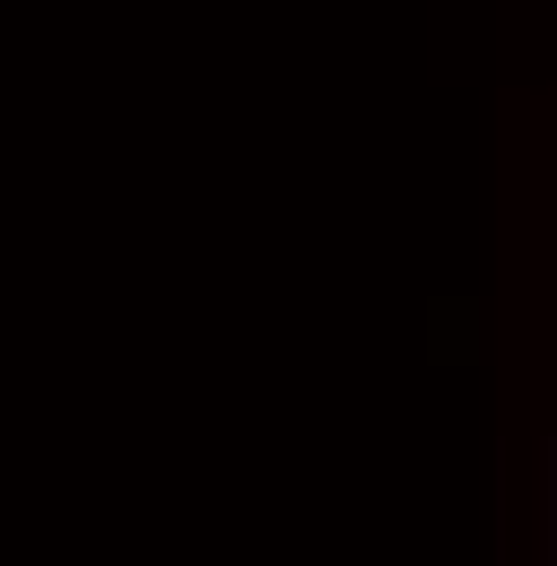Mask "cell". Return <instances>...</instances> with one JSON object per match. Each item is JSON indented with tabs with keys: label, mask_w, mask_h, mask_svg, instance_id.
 Instances as JSON below:
<instances>
[{
	"label": "cell",
	"mask_w": 557,
	"mask_h": 566,
	"mask_svg": "<svg viewBox=\"0 0 557 566\" xmlns=\"http://www.w3.org/2000/svg\"><path fill=\"white\" fill-rule=\"evenodd\" d=\"M549 566H557V489H549Z\"/></svg>",
	"instance_id": "obj_1"
}]
</instances>
